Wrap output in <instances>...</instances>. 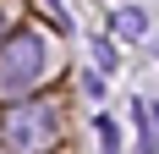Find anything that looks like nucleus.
<instances>
[{
	"instance_id": "f257e3e1",
	"label": "nucleus",
	"mask_w": 159,
	"mask_h": 154,
	"mask_svg": "<svg viewBox=\"0 0 159 154\" xmlns=\"http://www.w3.org/2000/svg\"><path fill=\"white\" fill-rule=\"evenodd\" d=\"M39 72H44V44H39L33 33L6 39V50H0V94H6V99L28 94L33 83H39Z\"/></svg>"
},
{
	"instance_id": "f03ea898",
	"label": "nucleus",
	"mask_w": 159,
	"mask_h": 154,
	"mask_svg": "<svg viewBox=\"0 0 159 154\" xmlns=\"http://www.w3.org/2000/svg\"><path fill=\"white\" fill-rule=\"evenodd\" d=\"M49 138H55V116L49 110L28 105L16 116H6V149L11 154H39V149H49Z\"/></svg>"
},
{
	"instance_id": "7ed1b4c3",
	"label": "nucleus",
	"mask_w": 159,
	"mask_h": 154,
	"mask_svg": "<svg viewBox=\"0 0 159 154\" xmlns=\"http://www.w3.org/2000/svg\"><path fill=\"white\" fill-rule=\"evenodd\" d=\"M115 33H121V39H143V33H148V17L137 11V6H121V11H115Z\"/></svg>"
},
{
	"instance_id": "20e7f679",
	"label": "nucleus",
	"mask_w": 159,
	"mask_h": 154,
	"mask_svg": "<svg viewBox=\"0 0 159 154\" xmlns=\"http://www.w3.org/2000/svg\"><path fill=\"white\" fill-rule=\"evenodd\" d=\"M93 127H99V138H104V154H121V138H115V127H110V121H104V116H99V121H93Z\"/></svg>"
},
{
	"instance_id": "39448f33",
	"label": "nucleus",
	"mask_w": 159,
	"mask_h": 154,
	"mask_svg": "<svg viewBox=\"0 0 159 154\" xmlns=\"http://www.w3.org/2000/svg\"><path fill=\"white\" fill-rule=\"evenodd\" d=\"M93 61L104 66V72H110V66H115V50H110V39H99V44H93Z\"/></svg>"
},
{
	"instance_id": "423d86ee",
	"label": "nucleus",
	"mask_w": 159,
	"mask_h": 154,
	"mask_svg": "<svg viewBox=\"0 0 159 154\" xmlns=\"http://www.w3.org/2000/svg\"><path fill=\"white\" fill-rule=\"evenodd\" d=\"M0 22H6V11H0Z\"/></svg>"
}]
</instances>
